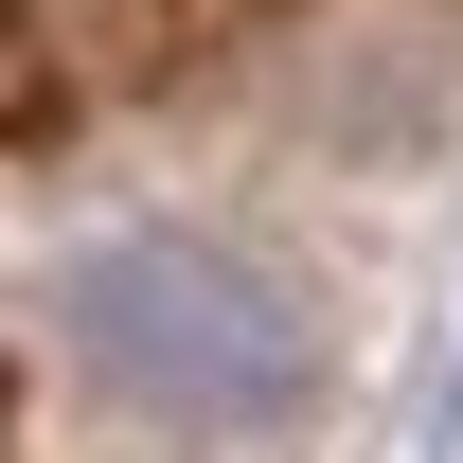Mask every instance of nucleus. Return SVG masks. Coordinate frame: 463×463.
Segmentation results:
<instances>
[{"label": "nucleus", "mask_w": 463, "mask_h": 463, "mask_svg": "<svg viewBox=\"0 0 463 463\" xmlns=\"http://www.w3.org/2000/svg\"><path fill=\"white\" fill-rule=\"evenodd\" d=\"M71 339H90L108 392L161 410V428H268V410L303 392L286 286L232 268V250H196V232H125V250H90V268H71Z\"/></svg>", "instance_id": "obj_1"}, {"label": "nucleus", "mask_w": 463, "mask_h": 463, "mask_svg": "<svg viewBox=\"0 0 463 463\" xmlns=\"http://www.w3.org/2000/svg\"><path fill=\"white\" fill-rule=\"evenodd\" d=\"M446 428H463V374H446Z\"/></svg>", "instance_id": "obj_2"}]
</instances>
